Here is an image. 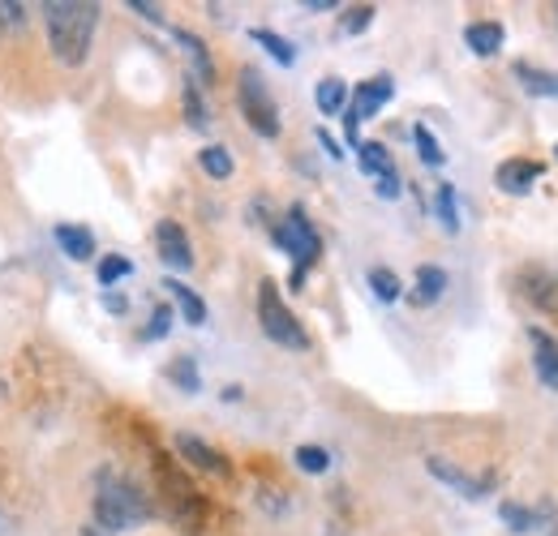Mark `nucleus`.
Wrapping results in <instances>:
<instances>
[{
	"mask_svg": "<svg viewBox=\"0 0 558 536\" xmlns=\"http://www.w3.org/2000/svg\"><path fill=\"white\" fill-rule=\"evenodd\" d=\"M44 22H48V44H52L57 61L82 65L90 57V39H95V26H99V4H90V0H48Z\"/></svg>",
	"mask_w": 558,
	"mask_h": 536,
	"instance_id": "f257e3e1",
	"label": "nucleus"
},
{
	"mask_svg": "<svg viewBox=\"0 0 558 536\" xmlns=\"http://www.w3.org/2000/svg\"><path fill=\"white\" fill-rule=\"evenodd\" d=\"M146 515H150V507H146L138 485H130V480H121L112 472L99 476V489H95V524L104 533H125V528L142 524Z\"/></svg>",
	"mask_w": 558,
	"mask_h": 536,
	"instance_id": "f03ea898",
	"label": "nucleus"
},
{
	"mask_svg": "<svg viewBox=\"0 0 558 536\" xmlns=\"http://www.w3.org/2000/svg\"><path fill=\"white\" fill-rule=\"evenodd\" d=\"M276 245L292 258V288H305V270L318 263L323 254V236L310 223V215L301 206H292L283 215V223H276Z\"/></svg>",
	"mask_w": 558,
	"mask_h": 536,
	"instance_id": "7ed1b4c3",
	"label": "nucleus"
},
{
	"mask_svg": "<svg viewBox=\"0 0 558 536\" xmlns=\"http://www.w3.org/2000/svg\"><path fill=\"white\" fill-rule=\"evenodd\" d=\"M258 322H263L267 339L279 343V348H292V352H305V348H310L305 327H301V322L292 318V309L279 301V288L271 279L258 283Z\"/></svg>",
	"mask_w": 558,
	"mask_h": 536,
	"instance_id": "20e7f679",
	"label": "nucleus"
},
{
	"mask_svg": "<svg viewBox=\"0 0 558 536\" xmlns=\"http://www.w3.org/2000/svg\"><path fill=\"white\" fill-rule=\"evenodd\" d=\"M236 99H241V112L250 121V130L258 137H279V108L263 82L258 69H241V82H236Z\"/></svg>",
	"mask_w": 558,
	"mask_h": 536,
	"instance_id": "39448f33",
	"label": "nucleus"
},
{
	"mask_svg": "<svg viewBox=\"0 0 558 536\" xmlns=\"http://www.w3.org/2000/svg\"><path fill=\"white\" fill-rule=\"evenodd\" d=\"M396 95V82H391V73H374L369 82H361L356 90H352V103L344 108V117H352L356 125L361 121H369V117H378L383 108H387V99Z\"/></svg>",
	"mask_w": 558,
	"mask_h": 536,
	"instance_id": "423d86ee",
	"label": "nucleus"
},
{
	"mask_svg": "<svg viewBox=\"0 0 558 536\" xmlns=\"http://www.w3.org/2000/svg\"><path fill=\"white\" fill-rule=\"evenodd\" d=\"M542 176H546V168H542L537 159L515 155V159H502V163H498L494 185H498L502 194H511V198H524V194H533V185H537Z\"/></svg>",
	"mask_w": 558,
	"mask_h": 536,
	"instance_id": "0eeeda50",
	"label": "nucleus"
},
{
	"mask_svg": "<svg viewBox=\"0 0 558 536\" xmlns=\"http://www.w3.org/2000/svg\"><path fill=\"white\" fill-rule=\"evenodd\" d=\"M155 245H159L163 267H172V270L194 267V249H190V236H185V228H181V223H172V219L155 223Z\"/></svg>",
	"mask_w": 558,
	"mask_h": 536,
	"instance_id": "6e6552de",
	"label": "nucleus"
},
{
	"mask_svg": "<svg viewBox=\"0 0 558 536\" xmlns=\"http://www.w3.org/2000/svg\"><path fill=\"white\" fill-rule=\"evenodd\" d=\"M529 348H533V374L546 391H558V339L542 327H529Z\"/></svg>",
	"mask_w": 558,
	"mask_h": 536,
	"instance_id": "1a4fd4ad",
	"label": "nucleus"
},
{
	"mask_svg": "<svg viewBox=\"0 0 558 536\" xmlns=\"http://www.w3.org/2000/svg\"><path fill=\"white\" fill-rule=\"evenodd\" d=\"M425 468H429V476H434V480H442L447 489H456L460 498H486V494H489V480H477V476H469L464 468H456L451 460H438V455H429V460H425Z\"/></svg>",
	"mask_w": 558,
	"mask_h": 536,
	"instance_id": "9d476101",
	"label": "nucleus"
},
{
	"mask_svg": "<svg viewBox=\"0 0 558 536\" xmlns=\"http://www.w3.org/2000/svg\"><path fill=\"white\" fill-rule=\"evenodd\" d=\"M177 451H181V460L194 464V468L210 472V476H228V460H223L215 447H207L203 438H194V434H177Z\"/></svg>",
	"mask_w": 558,
	"mask_h": 536,
	"instance_id": "9b49d317",
	"label": "nucleus"
},
{
	"mask_svg": "<svg viewBox=\"0 0 558 536\" xmlns=\"http://www.w3.org/2000/svg\"><path fill=\"white\" fill-rule=\"evenodd\" d=\"M524 283H520V292L537 305V309H558V283L555 275H546L542 267H529L524 275H520Z\"/></svg>",
	"mask_w": 558,
	"mask_h": 536,
	"instance_id": "f8f14e48",
	"label": "nucleus"
},
{
	"mask_svg": "<svg viewBox=\"0 0 558 536\" xmlns=\"http://www.w3.org/2000/svg\"><path fill=\"white\" fill-rule=\"evenodd\" d=\"M163 288L172 292V301H177V309L185 314L190 327H203V322H207V301H203L190 283H181V279H163Z\"/></svg>",
	"mask_w": 558,
	"mask_h": 536,
	"instance_id": "ddd939ff",
	"label": "nucleus"
},
{
	"mask_svg": "<svg viewBox=\"0 0 558 536\" xmlns=\"http://www.w3.org/2000/svg\"><path fill=\"white\" fill-rule=\"evenodd\" d=\"M502 26L498 22H473L469 31H464V44H469V52L473 57H498V48H502Z\"/></svg>",
	"mask_w": 558,
	"mask_h": 536,
	"instance_id": "4468645a",
	"label": "nucleus"
},
{
	"mask_svg": "<svg viewBox=\"0 0 558 536\" xmlns=\"http://www.w3.org/2000/svg\"><path fill=\"white\" fill-rule=\"evenodd\" d=\"M57 245L65 249V258H73V263H86L95 254V236L86 228H77V223H57Z\"/></svg>",
	"mask_w": 558,
	"mask_h": 536,
	"instance_id": "2eb2a0df",
	"label": "nucleus"
},
{
	"mask_svg": "<svg viewBox=\"0 0 558 536\" xmlns=\"http://www.w3.org/2000/svg\"><path fill=\"white\" fill-rule=\"evenodd\" d=\"M515 77H520V86L529 90V95H537V99H558V73L550 69H533V65H515Z\"/></svg>",
	"mask_w": 558,
	"mask_h": 536,
	"instance_id": "dca6fc26",
	"label": "nucleus"
},
{
	"mask_svg": "<svg viewBox=\"0 0 558 536\" xmlns=\"http://www.w3.org/2000/svg\"><path fill=\"white\" fill-rule=\"evenodd\" d=\"M314 99H318V112H323V117H344V108H349V86H344L340 77H323L318 90H314Z\"/></svg>",
	"mask_w": 558,
	"mask_h": 536,
	"instance_id": "f3484780",
	"label": "nucleus"
},
{
	"mask_svg": "<svg viewBox=\"0 0 558 536\" xmlns=\"http://www.w3.org/2000/svg\"><path fill=\"white\" fill-rule=\"evenodd\" d=\"M356 163H361V172L365 176H387V172H396V163H391V150L383 146V142H361L356 146Z\"/></svg>",
	"mask_w": 558,
	"mask_h": 536,
	"instance_id": "a211bd4d",
	"label": "nucleus"
},
{
	"mask_svg": "<svg viewBox=\"0 0 558 536\" xmlns=\"http://www.w3.org/2000/svg\"><path fill=\"white\" fill-rule=\"evenodd\" d=\"M177 44L185 48V57L194 61V82H215V65H210V57H207V44L198 39V35H190V31H177Z\"/></svg>",
	"mask_w": 558,
	"mask_h": 536,
	"instance_id": "6ab92c4d",
	"label": "nucleus"
},
{
	"mask_svg": "<svg viewBox=\"0 0 558 536\" xmlns=\"http://www.w3.org/2000/svg\"><path fill=\"white\" fill-rule=\"evenodd\" d=\"M250 39H254V44H263V52H267L276 65H283V69L296 65V48H292L283 35H276V31H267V26H254V31H250Z\"/></svg>",
	"mask_w": 558,
	"mask_h": 536,
	"instance_id": "aec40b11",
	"label": "nucleus"
},
{
	"mask_svg": "<svg viewBox=\"0 0 558 536\" xmlns=\"http://www.w3.org/2000/svg\"><path fill=\"white\" fill-rule=\"evenodd\" d=\"M447 292V270L442 267H425L417 270V288H413V305H434L438 296Z\"/></svg>",
	"mask_w": 558,
	"mask_h": 536,
	"instance_id": "412c9836",
	"label": "nucleus"
},
{
	"mask_svg": "<svg viewBox=\"0 0 558 536\" xmlns=\"http://www.w3.org/2000/svg\"><path fill=\"white\" fill-rule=\"evenodd\" d=\"M498 515H502V524H507L511 533H533V528L542 524V515H537V511H529V507H520V502H502V507H498Z\"/></svg>",
	"mask_w": 558,
	"mask_h": 536,
	"instance_id": "4be33fe9",
	"label": "nucleus"
},
{
	"mask_svg": "<svg viewBox=\"0 0 558 536\" xmlns=\"http://www.w3.org/2000/svg\"><path fill=\"white\" fill-rule=\"evenodd\" d=\"M434 210H438V223L447 228V232H460V206H456V190L442 181L438 185V194H434Z\"/></svg>",
	"mask_w": 558,
	"mask_h": 536,
	"instance_id": "5701e85b",
	"label": "nucleus"
},
{
	"mask_svg": "<svg viewBox=\"0 0 558 536\" xmlns=\"http://www.w3.org/2000/svg\"><path fill=\"white\" fill-rule=\"evenodd\" d=\"M369 288H374V296H378V301H400V296H404L400 275H396V270H387V267L369 270Z\"/></svg>",
	"mask_w": 558,
	"mask_h": 536,
	"instance_id": "b1692460",
	"label": "nucleus"
},
{
	"mask_svg": "<svg viewBox=\"0 0 558 536\" xmlns=\"http://www.w3.org/2000/svg\"><path fill=\"white\" fill-rule=\"evenodd\" d=\"M198 163H203V172L215 176V181H228V176H232V155H228L223 146H203Z\"/></svg>",
	"mask_w": 558,
	"mask_h": 536,
	"instance_id": "393cba45",
	"label": "nucleus"
},
{
	"mask_svg": "<svg viewBox=\"0 0 558 536\" xmlns=\"http://www.w3.org/2000/svg\"><path fill=\"white\" fill-rule=\"evenodd\" d=\"M413 142H417L421 163H429V168H442V163H447V155H442V146H438V137L429 134L425 125H413Z\"/></svg>",
	"mask_w": 558,
	"mask_h": 536,
	"instance_id": "a878e982",
	"label": "nucleus"
},
{
	"mask_svg": "<svg viewBox=\"0 0 558 536\" xmlns=\"http://www.w3.org/2000/svg\"><path fill=\"white\" fill-rule=\"evenodd\" d=\"M168 378H172V382H177L181 391H190V395H194V391L203 387V378H198V365H194L190 356H181V361H172V365H168Z\"/></svg>",
	"mask_w": 558,
	"mask_h": 536,
	"instance_id": "bb28decb",
	"label": "nucleus"
},
{
	"mask_svg": "<svg viewBox=\"0 0 558 536\" xmlns=\"http://www.w3.org/2000/svg\"><path fill=\"white\" fill-rule=\"evenodd\" d=\"M292 460H296V468L310 472V476H318V472L331 468V455H327L323 447H296V451H292Z\"/></svg>",
	"mask_w": 558,
	"mask_h": 536,
	"instance_id": "cd10ccee",
	"label": "nucleus"
},
{
	"mask_svg": "<svg viewBox=\"0 0 558 536\" xmlns=\"http://www.w3.org/2000/svg\"><path fill=\"white\" fill-rule=\"evenodd\" d=\"M185 121H190L194 130H207L210 125L207 108H203V99H198V82H185Z\"/></svg>",
	"mask_w": 558,
	"mask_h": 536,
	"instance_id": "c85d7f7f",
	"label": "nucleus"
},
{
	"mask_svg": "<svg viewBox=\"0 0 558 536\" xmlns=\"http://www.w3.org/2000/svg\"><path fill=\"white\" fill-rule=\"evenodd\" d=\"M369 22H374V4H352L349 13L340 17V31H344V35H361Z\"/></svg>",
	"mask_w": 558,
	"mask_h": 536,
	"instance_id": "c756f323",
	"label": "nucleus"
},
{
	"mask_svg": "<svg viewBox=\"0 0 558 536\" xmlns=\"http://www.w3.org/2000/svg\"><path fill=\"white\" fill-rule=\"evenodd\" d=\"M130 270H134V263H130V258L112 254V258H104V263H99V283H104V288H112V283H117V279H125Z\"/></svg>",
	"mask_w": 558,
	"mask_h": 536,
	"instance_id": "7c9ffc66",
	"label": "nucleus"
},
{
	"mask_svg": "<svg viewBox=\"0 0 558 536\" xmlns=\"http://www.w3.org/2000/svg\"><path fill=\"white\" fill-rule=\"evenodd\" d=\"M168 331H172V309L159 305V309L150 314V322H146V339H163Z\"/></svg>",
	"mask_w": 558,
	"mask_h": 536,
	"instance_id": "2f4dec72",
	"label": "nucleus"
},
{
	"mask_svg": "<svg viewBox=\"0 0 558 536\" xmlns=\"http://www.w3.org/2000/svg\"><path fill=\"white\" fill-rule=\"evenodd\" d=\"M22 22H26V9L13 4V0H0V26H4V31H17Z\"/></svg>",
	"mask_w": 558,
	"mask_h": 536,
	"instance_id": "473e14b6",
	"label": "nucleus"
},
{
	"mask_svg": "<svg viewBox=\"0 0 558 536\" xmlns=\"http://www.w3.org/2000/svg\"><path fill=\"white\" fill-rule=\"evenodd\" d=\"M400 190H404V185H400V172H387V176H378V198H400Z\"/></svg>",
	"mask_w": 558,
	"mask_h": 536,
	"instance_id": "72a5a7b5",
	"label": "nucleus"
},
{
	"mask_svg": "<svg viewBox=\"0 0 558 536\" xmlns=\"http://www.w3.org/2000/svg\"><path fill=\"white\" fill-rule=\"evenodd\" d=\"M318 146H323V150H327V155H331V159H344V146H340V142H336V137L327 134V130H318Z\"/></svg>",
	"mask_w": 558,
	"mask_h": 536,
	"instance_id": "f704fd0d",
	"label": "nucleus"
},
{
	"mask_svg": "<svg viewBox=\"0 0 558 536\" xmlns=\"http://www.w3.org/2000/svg\"><path fill=\"white\" fill-rule=\"evenodd\" d=\"M130 9H138L146 22H163V13H159L155 4H146V0H130Z\"/></svg>",
	"mask_w": 558,
	"mask_h": 536,
	"instance_id": "c9c22d12",
	"label": "nucleus"
},
{
	"mask_svg": "<svg viewBox=\"0 0 558 536\" xmlns=\"http://www.w3.org/2000/svg\"><path fill=\"white\" fill-rule=\"evenodd\" d=\"M305 9L310 13H327V9H340V4L336 0H305Z\"/></svg>",
	"mask_w": 558,
	"mask_h": 536,
	"instance_id": "e433bc0d",
	"label": "nucleus"
},
{
	"mask_svg": "<svg viewBox=\"0 0 558 536\" xmlns=\"http://www.w3.org/2000/svg\"><path fill=\"white\" fill-rule=\"evenodd\" d=\"M104 305H108L112 314H125V296H117V292H108V296H104Z\"/></svg>",
	"mask_w": 558,
	"mask_h": 536,
	"instance_id": "4c0bfd02",
	"label": "nucleus"
},
{
	"mask_svg": "<svg viewBox=\"0 0 558 536\" xmlns=\"http://www.w3.org/2000/svg\"><path fill=\"white\" fill-rule=\"evenodd\" d=\"M82 536H112V533H99L95 524H86V528H82Z\"/></svg>",
	"mask_w": 558,
	"mask_h": 536,
	"instance_id": "58836bf2",
	"label": "nucleus"
},
{
	"mask_svg": "<svg viewBox=\"0 0 558 536\" xmlns=\"http://www.w3.org/2000/svg\"><path fill=\"white\" fill-rule=\"evenodd\" d=\"M0 536H9V533H4V520H0Z\"/></svg>",
	"mask_w": 558,
	"mask_h": 536,
	"instance_id": "ea45409f",
	"label": "nucleus"
},
{
	"mask_svg": "<svg viewBox=\"0 0 558 536\" xmlns=\"http://www.w3.org/2000/svg\"><path fill=\"white\" fill-rule=\"evenodd\" d=\"M555 155H558V146H555Z\"/></svg>",
	"mask_w": 558,
	"mask_h": 536,
	"instance_id": "a19ab883",
	"label": "nucleus"
}]
</instances>
